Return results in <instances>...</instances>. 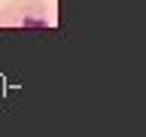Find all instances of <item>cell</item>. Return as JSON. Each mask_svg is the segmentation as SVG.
I'll return each mask as SVG.
<instances>
[{
    "instance_id": "1",
    "label": "cell",
    "mask_w": 146,
    "mask_h": 137,
    "mask_svg": "<svg viewBox=\"0 0 146 137\" xmlns=\"http://www.w3.org/2000/svg\"><path fill=\"white\" fill-rule=\"evenodd\" d=\"M18 18H21V6L9 0V6L0 9V27H12V25H18Z\"/></svg>"
},
{
    "instance_id": "2",
    "label": "cell",
    "mask_w": 146,
    "mask_h": 137,
    "mask_svg": "<svg viewBox=\"0 0 146 137\" xmlns=\"http://www.w3.org/2000/svg\"><path fill=\"white\" fill-rule=\"evenodd\" d=\"M21 15H49V6L43 0H25L21 3Z\"/></svg>"
},
{
    "instance_id": "3",
    "label": "cell",
    "mask_w": 146,
    "mask_h": 137,
    "mask_svg": "<svg viewBox=\"0 0 146 137\" xmlns=\"http://www.w3.org/2000/svg\"><path fill=\"white\" fill-rule=\"evenodd\" d=\"M18 25L21 27H46L49 25V15H21Z\"/></svg>"
},
{
    "instance_id": "4",
    "label": "cell",
    "mask_w": 146,
    "mask_h": 137,
    "mask_svg": "<svg viewBox=\"0 0 146 137\" xmlns=\"http://www.w3.org/2000/svg\"><path fill=\"white\" fill-rule=\"evenodd\" d=\"M12 3H18V6H21V3H25V0H12Z\"/></svg>"
}]
</instances>
